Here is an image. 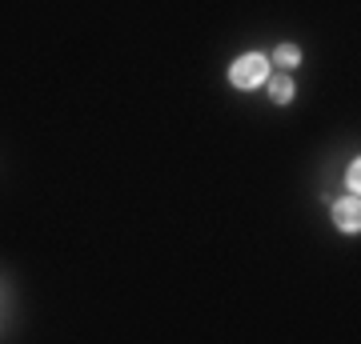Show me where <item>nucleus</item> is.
Here are the masks:
<instances>
[{
    "label": "nucleus",
    "instance_id": "3",
    "mask_svg": "<svg viewBox=\"0 0 361 344\" xmlns=\"http://www.w3.org/2000/svg\"><path fill=\"white\" fill-rule=\"evenodd\" d=\"M261 89L269 92V101L273 104H289L293 101V77H289V72H269V80H265V84H261Z\"/></svg>",
    "mask_w": 361,
    "mask_h": 344
},
{
    "label": "nucleus",
    "instance_id": "1",
    "mask_svg": "<svg viewBox=\"0 0 361 344\" xmlns=\"http://www.w3.org/2000/svg\"><path fill=\"white\" fill-rule=\"evenodd\" d=\"M269 56H261V52H245V56H237V60L229 64V84L241 92H253L261 89L265 80H269Z\"/></svg>",
    "mask_w": 361,
    "mask_h": 344
},
{
    "label": "nucleus",
    "instance_id": "4",
    "mask_svg": "<svg viewBox=\"0 0 361 344\" xmlns=\"http://www.w3.org/2000/svg\"><path fill=\"white\" fill-rule=\"evenodd\" d=\"M273 64H281L285 72H289V68H297V64H301V49H297V44H277Z\"/></svg>",
    "mask_w": 361,
    "mask_h": 344
},
{
    "label": "nucleus",
    "instance_id": "5",
    "mask_svg": "<svg viewBox=\"0 0 361 344\" xmlns=\"http://www.w3.org/2000/svg\"><path fill=\"white\" fill-rule=\"evenodd\" d=\"M345 189H349V192H357V189H361V160H353V165H349V172H345Z\"/></svg>",
    "mask_w": 361,
    "mask_h": 344
},
{
    "label": "nucleus",
    "instance_id": "2",
    "mask_svg": "<svg viewBox=\"0 0 361 344\" xmlns=\"http://www.w3.org/2000/svg\"><path fill=\"white\" fill-rule=\"evenodd\" d=\"M334 224L341 232H357L361 229V200H357V192H349V196H341V200L334 204Z\"/></svg>",
    "mask_w": 361,
    "mask_h": 344
}]
</instances>
